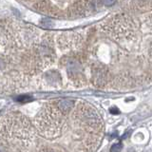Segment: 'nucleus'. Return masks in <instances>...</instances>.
<instances>
[{
    "mask_svg": "<svg viewBox=\"0 0 152 152\" xmlns=\"http://www.w3.org/2000/svg\"><path fill=\"white\" fill-rule=\"evenodd\" d=\"M31 128L26 118L14 115L2 119L1 144L10 142L12 146H20V149L24 150V146L31 145Z\"/></svg>",
    "mask_w": 152,
    "mask_h": 152,
    "instance_id": "1",
    "label": "nucleus"
},
{
    "mask_svg": "<svg viewBox=\"0 0 152 152\" xmlns=\"http://www.w3.org/2000/svg\"><path fill=\"white\" fill-rule=\"evenodd\" d=\"M18 102H27V101H31V97L26 96V95H23V96H20L17 98Z\"/></svg>",
    "mask_w": 152,
    "mask_h": 152,
    "instance_id": "6",
    "label": "nucleus"
},
{
    "mask_svg": "<svg viewBox=\"0 0 152 152\" xmlns=\"http://www.w3.org/2000/svg\"><path fill=\"white\" fill-rule=\"evenodd\" d=\"M76 119L86 129L91 133H98L102 128V121L99 115L88 104H81L78 107Z\"/></svg>",
    "mask_w": 152,
    "mask_h": 152,
    "instance_id": "3",
    "label": "nucleus"
},
{
    "mask_svg": "<svg viewBox=\"0 0 152 152\" xmlns=\"http://www.w3.org/2000/svg\"><path fill=\"white\" fill-rule=\"evenodd\" d=\"M102 1L104 5H106V6L110 7V6H112V5L115 4L116 0H102Z\"/></svg>",
    "mask_w": 152,
    "mask_h": 152,
    "instance_id": "7",
    "label": "nucleus"
},
{
    "mask_svg": "<svg viewBox=\"0 0 152 152\" xmlns=\"http://www.w3.org/2000/svg\"><path fill=\"white\" fill-rule=\"evenodd\" d=\"M62 111L69 113L74 107V102L70 99H59L55 102Z\"/></svg>",
    "mask_w": 152,
    "mask_h": 152,
    "instance_id": "5",
    "label": "nucleus"
},
{
    "mask_svg": "<svg viewBox=\"0 0 152 152\" xmlns=\"http://www.w3.org/2000/svg\"><path fill=\"white\" fill-rule=\"evenodd\" d=\"M66 66H68V73L70 78L77 79L79 77V74L81 73V66L77 61L69 58L66 60Z\"/></svg>",
    "mask_w": 152,
    "mask_h": 152,
    "instance_id": "4",
    "label": "nucleus"
},
{
    "mask_svg": "<svg viewBox=\"0 0 152 152\" xmlns=\"http://www.w3.org/2000/svg\"><path fill=\"white\" fill-rule=\"evenodd\" d=\"M65 112L54 102L48 106L35 118V125L42 135L48 138L56 137L60 134L65 124Z\"/></svg>",
    "mask_w": 152,
    "mask_h": 152,
    "instance_id": "2",
    "label": "nucleus"
}]
</instances>
